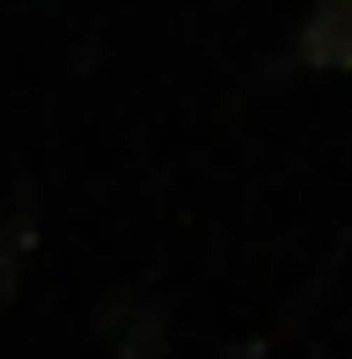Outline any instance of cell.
I'll return each instance as SVG.
<instances>
[{
  "mask_svg": "<svg viewBox=\"0 0 352 359\" xmlns=\"http://www.w3.org/2000/svg\"><path fill=\"white\" fill-rule=\"evenodd\" d=\"M294 52H301V67L352 74V0H316L301 37H294Z\"/></svg>",
  "mask_w": 352,
  "mask_h": 359,
  "instance_id": "1",
  "label": "cell"
}]
</instances>
